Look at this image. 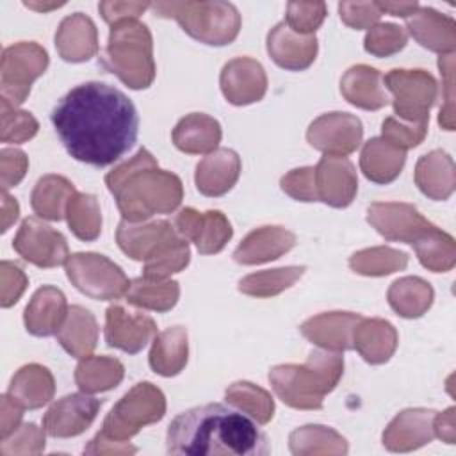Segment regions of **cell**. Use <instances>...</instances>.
Wrapping results in <instances>:
<instances>
[{"instance_id": "obj_43", "label": "cell", "mask_w": 456, "mask_h": 456, "mask_svg": "<svg viewBox=\"0 0 456 456\" xmlns=\"http://www.w3.org/2000/svg\"><path fill=\"white\" fill-rule=\"evenodd\" d=\"M66 219L69 230L80 240H94L102 232V212L93 194L75 192L68 203Z\"/></svg>"}, {"instance_id": "obj_38", "label": "cell", "mask_w": 456, "mask_h": 456, "mask_svg": "<svg viewBox=\"0 0 456 456\" xmlns=\"http://www.w3.org/2000/svg\"><path fill=\"white\" fill-rule=\"evenodd\" d=\"M388 305L401 317L415 319L424 315V312L433 303V289L428 281L417 276H406L395 280L388 289Z\"/></svg>"}, {"instance_id": "obj_47", "label": "cell", "mask_w": 456, "mask_h": 456, "mask_svg": "<svg viewBox=\"0 0 456 456\" xmlns=\"http://www.w3.org/2000/svg\"><path fill=\"white\" fill-rule=\"evenodd\" d=\"M37 121L30 112L2 103V142H25L37 134Z\"/></svg>"}, {"instance_id": "obj_17", "label": "cell", "mask_w": 456, "mask_h": 456, "mask_svg": "<svg viewBox=\"0 0 456 456\" xmlns=\"http://www.w3.org/2000/svg\"><path fill=\"white\" fill-rule=\"evenodd\" d=\"M102 401L89 394H69L53 403L43 417V429L55 438H71L84 433L96 419Z\"/></svg>"}, {"instance_id": "obj_57", "label": "cell", "mask_w": 456, "mask_h": 456, "mask_svg": "<svg viewBox=\"0 0 456 456\" xmlns=\"http://www.w3.org/2000/svg\"><path fill=\"white\" fill-rule=\"evenodd\" d=\"M86 454H135L137 447L130 445L125 440H114L102 433H98L87 447H84Z\"/></svg>"}, {"instance_id": "obj_22", "label": "cell", "mask_w": 456, "mask_h": 456, "mask_svg": "<svg viewBox=\"0 0 456 456\" xmlns=\"http://www.w3.org/2000/svg\"><path fill=\"white\" fill-rule=\"evenodd\" d=\"M362 315L351 312H330L315 315L301 324V333L312 344L328 351L353 349V331Z\"/></svg>"}, {"instance_id": "obj_56", "label": "cell", "mask_w": 456, "mask_h": 456, "mask_svg": "<svg viewBox=\"0 0 456 456\" xmlns=\"http://www.w3.org/2000/svg\"><path fill=\"white\" fill-rule=\"evenodd\" d=\"M148 7H151V4L148 2H102L98 5L103 20L110 25H116L125 20H135Z\"/></svg>"}, {"instance_id": "obj_53", "label": "cell", "mask_w": 456, "mask_h": 456, "mask_svg": "<svg viewBox=\"0 0 456 456\" xmlns=\"http://www.w3.org/2000/svg\"><path fill=\"white\" fill-rule=\"evenodd\" d=\"M0 166H2V189L7 191L21 182L25 171L28 167V160L21 150L4 148L0 151Z\"/></svg>"}, {"instance_id": "obj_62", "label": "cell", "mask_w": 456, "mask_h": 456, "mask_svg": "<svg viewBox=\"0 0 456 456\" xmlns=\"http://www.w3.org/2000/svg\"><path fill=\"white\" fill-rule=\"evenodd\" d=\"M61 5H64V4H52V5H46V4H43V5H39V4L25 2V7H28V9H36V11H48V9H57V7H61Z\"/></svg>"}, {"instance_id": "obj_20", "label": "cell", "mask_w": 456, "mask_h": 456, "mask_svg": "<svg viewBox=\"0 0 456 456\" xmlns=\"http://www.w3.org/2000/svg\"><path fill=\"white\" fill-rule=\"evenodd\" d=\"M267 53L280 68L301 71L315 61L317 37L315 34H297L281 21L267 34Z\"/></svg>"}, {"instance_id": "obj_26", "label": "cell", "mask_w": 456, "mask_h": 456, "mask_svg": "<svg viewBox=\"0 0 456 456\" xmlns=\"http://www.w3.org/2000/svg\"><path fill=\"white\" fill-rule=\"evenodd\" d=\"M55 46L59 55L68 62H84L98 52L96 27L82 12L64 18L55 34Z\"/></svg>"}, {"instance_id": "obj_15", "label": "cell", "mask_w": 456, "mask_h": 456, "mask_svg": "<svg viewBox=\"0 0 456 456\" xmlns=\"http://www.w3.org/2000/svg\"><path fill=\"white\" fill-rule=\"evenodd\" d=\"M175 228L185 240L194 242L196 249L201 255L219 253L233 235L232 224L223 212H198L191 207L178 212L175 219Z\"/></svg>"}, {"instance_id": "obj_10", "label": "cell", "mask_w": 456, "mask_h": 456, "mask_svg": "<svg viewBox=\"0 0 456 456\" xmlns=\"http://www.w3.org/2000/svg\"><path fill=\"white\" fill-rule=\"evenodd\" d=\"M48 68V53L37 43L21 41L2 52L0 73V96L2 103L11 107L21 105L32 82Z\"/></svg>"}, {"instance_id": "obj_6", "label": "cell", "mask_w": 456, "mask_h": 456, "mask_svg": "<svg viewBox=\"0 0 456 456\" xmlns=\"http://www.w3.org/2000/svg\"><path fill=\"white\" fill-rule=\"evenodd\" d=\"M102 64L130 89L150 87L155 78V61L148 27L137 20L112 25Z\"/></svg>"}, {"instance_id": "obj_18", "label": "cell", "mask_w": 456, "mask_h": 456, "mask_svg": "<svg viewBox=\"0 0 456 456\" xmlns=\"http://www.w3.org/2000/svg\"><path fill=\"white\" fill-rule=\"evenodd\" d=\"M157 335L155 321L144 314L110 305L105 312V342L128 354L139 353Z\"/></svg>"}, {"instance_id": "obj_60", "label": "cell", "mask_w": 456, "mask_h": 456, "mask_svg": "<svg viewBox=\"0 0 456 456\" xmlns=\"http://www.w3.org/2000/svg\"><path fill=\"white\" fill-rule=\"evenodd\" d=\"M20 216V205L14 198H11L7 194V191H4L2 194V232H7L9 226L12 223H16Z\"/></svg>"}, {"instance_id": "obj_50", "label": "cell", "mask_w": 456, "mask_h": 456, "mask_svg": "<svg viewBox=\"0 0 456 456\" xmlns=\"http://www.w3.org/2000/svg\"><path fill=\"white\" fill-rule=\"evenodd\" d=\"M326 16V4L314 2H290L287 5V20H283L294 32L310 36L314 34Z\"/></svg>"}, {"instance_id": "obj_32", "label": "cell", "mask_w": 456, "mask_h": 456, "mask_svg": "<svg viewBox=\"0 0 456 456\" xmlns=\"http://www.w3.org/2000/svg\"><path fill=\"white\" fill-rule=\"evenodd\" d=\"M55 335L57 342L68 354L75 358H86L96 347L98 324L89 310L73 305L68 308V315Z\"/></svg>"}, {"instance_id": "obj_42", "label": "cell", "mask_w": 456, "mask_h": 456, "mask_svg": "<svg viewBox=\"0 0 456 456\" xmlns=\"http://www.w3.org/2000/svg\"><path fill=\"white\" fill-rule=\"evenodd\" d=\"M305 271H306L305 265H289V267L253 273L244 276L239 281V290L242 294L255 296V297H271L292 287L303 276Z\"/></svg>"}, {"instance_id": "obj_2", "label": "cell", "mask_w": 456, "mask_h": 456, "mask_svg": "<svg viewBox=\"0 0 456 456\" xmlns=\"http://www.w3.org/2000/svg\"><path fill=\"white\" fill-rule=\"evenodd\" d=\"M167 452L187 456H264L269 444L256 422L221 403L176 415L166 435Z\"/></svg>"}, {"instance_id": "obj_44", "label": "cell", "mask_w": 456, "mask_h": 456, "mask_svg": "<svg viewBox=\"0 0 456 456\" xmlns=\"http://www.w3.org/2000/svg\"><path fill=\"white\" fill-rule=\"evenodd\" d=\"M226 401L237 410L249 415L256 424H267L274 415L273 397L249 381H237L224 392Z\"/></svg>"}, {"instance_id": "obj_58", "label": "cell", "mask_w": 456, "mask_h": 456, "mask_svg": "<svg viewBox=\"0 0 456 456\" xmlns=\"http://www.w3.org/2000/svg\"><path fill=\"white\" fill-rule=\"evenodd\" d=\"M21 415H23V408L18 403H14L7 394L2 395V406H0V438L2 440L20 428Z\"/></svg>"}, {"instance_id": "obj_13", "label": "cell", "mask_w": 456, "mask_h": 456, "mask_svg": "<svg viewBox=\"0 0 456 456\" xmlns=\"http://www.w3.org/2000/svg\"><path fill=\"white\" fill-rule=\"evenodd\" d=\"M362 121L349 112H328L308 126V142L326 155H349L362 142Z\"/></svg>"}, {"instance_id": "obj_36", "label": "cell", "mask_w": 456, "mask_h": 456, "mask_svg": "<svg viewBox=\"0 0 456 456\" xmlns=\"http://www.w3.org/2000/svg\"><path fill=\"white\" fill-rule=\"evenodd\" d=\"M75 192L77 191L73 183L64 176L46 175L37 180L30 196V203L39 217L61 221L62 217H66L68 203Z\"/></svg>"}, {"instance_id": "obj_16", "label": "cell", "mask_w": 456, "mask_h": 456, "mask_svg": "<svg viewBox=\"0 0 456 456\" xmlns=\"http://www.w3.org/2000/svg\"><path fill=\"white\" fill-rule=\"evenodd\" d=\"M317 201L335 208L353 203L358 191V178L353 162L344 155H324L314 167Z\"/></svg>"}, {"instance_id": "obj_34", "label": "cell", "mask_w": 456, "mask_h": 456, "mask_svg": "<svg viewBox=\"0 0 456 456\" xmlns=\"http://www.w3.org/2000/svg\"><path fill=\"white\" fill-rule=\"evenodd\" d=\"M406 160V151L392 146L383 137H374L363 144L360 155V167L374 183L394 182Z\"/></svg>"}, {"instance_id": "obj_37", "label": "cell", "mask_w": 456, "mask_h": 456, "mask_svg": "<svg viewBox=\"0 0 456 456\" xmlns=\"http://www.w3.org/2000/svg\"><path fill=\"white\" fill-rule=\"evenodd\" d=\"M123 363L110 356H86L75 369V383L86 394L107 392L121 383Z\"/></svg>"}, {"instance_id": "obj_51", "label": "cell", "mask_w": 456, "mask_h": 456, "mask_svg": "<svg viewBox=\"0 0 456 456\" xmlns=\"http://www.w3.org/2000/svg\"><path fill=\"white\" fill-rule=\"evenodd\" d=\"M281 191L297 201H317L314 167H299L287 173L281 182Z\"/></svg>"}, {"instance_id": "obj_14", "label": "cell", "mask_w": 456, "mask_h": 456, "mask_svg": "<svg viewBox=\"0 0 456 456\" xmlns=\"http://www.w3.org/2000/svg\"><path fill=\"white\" fill-rule=\"evenodd\" d=\"M367 221L387 240H399L411 246L435 226L408 203H372L367 208Z\"/></svg>"}, {"instance_id": "obj_41", "label": "cell", "mask_w": 456, "mask_h": 456, "mask_svg": "<svg viewBox=\"0 0 456 456\" xmlns=\"http://www.w3.org/2000/svg\"><path fill=\"white\" fill-rule=\"evenodd\" d=\"M413 248L419 262L433 273L451 271L456 262L454 239L436 226H433L422 239H419Z\"/></svg>"}, {"instance_id": "obj_11", "label": "cell", "mask_w": 456, "mask_h": 456, "mask_svg": "<svg viewBox=\"0 0 456 456\" xmlns=\"http://www.w3.org/2000/svg\"><path fill=\"white\" fill-rule=\"evenodd\" d=\"M383 84L394 94V112L408 123L429 121V109L436 100V82L424 69H392Z\"/></svg>"}, {"instance_id": "obj_31", "label": "cell", "mask_w": 456, "mask_h": 456, "mask_svg": "<svg viewBox=\"0 0 456 456\" xmlns=\"http://www.w3.org/2000/svg\"><path fill=\"white\" fill-rule=\"evenodd\" d=\"M410 34L428 50L452 53L456 46V25L451 18L438 14L433 9H420L408 18Z\"/></svg>"}, {"instance_id": "obj_46", "label": "cell", "mask_w": 456, "mask_h": 456, "mask_svg": "<svg viewBox=\"0 0 456 456\" xmlns=\"http://www.w3.org/2000/svg\"><path fill=\"white\" fill-rule=\"evenodd\" d=\"M406 45V32L394 23H379L369 28L365 36V52L376 57H388L403 50Z\"/></svg>"}, {"instance_id": "obj_59", "label": "cell", "mask_w": 456, "mask_h": 456, "mask_svg": "<svg viewBox=\"0 0 456 456\" xmlns=\"http://www.w3.org/2000/svg\"><path fill=\"white\" fill-rule=\"evenodd\" d=\"M433 433L445 444H454L456 440V422H454V408H447L444 413H435L433 419Z\"/></svg>"}, {"instance_id": "obj_48", "label": "cell", "mask_w": 456, "mask_h": 456, "mask_svg": "<svg viewBox=\"0 0 456 456\" xmlns=\"http://www.w3.org/2000/svg\"><path fill=\"white\" fill-rule=\"evenodd\" d=\"M428 123H408L397 118H387L381 125V137L399 150H410L422 142L428 132Z\"/></svg>"}, {"instance_id": "obj_49", "label": "cell", "mask_w": 456, "mask_h": 456, "mask_svg": "<svg viewBox=\"0 0 456 456\" xmlns=\"http://www.w3.org/2000/svg\"><path fill=\"white\" fill-rule=\"evenodd\" d=\"M45 429L36 424H21L14 433L2 440L0 454L14 456V454H39L45 451Z\"/></svg>"}, {"instance_id": "obj_30", "label": "cell", "mask_w": 456, "mask_h": 456, "mask_svg": "<svg viewBox=\"0 0 456 456\" xmlns=\"http://www.w3.org/2000/svg\"><path fill=\"white\" fill-rule=\"evenodd\" d=\"M221 141V125L217 119L203 114L192 112L182 118L173 128L175 146L189 155H203L217 150Z\"/></svg>"}, {"instance_id": "obj_24", "label": "cell", "mask_w": 456, "mask_h": 456, "mask_svg": "<svg viewBox=\"0 0 456 456\" xmlns=\"http://www.w3.org/2000/svg\"><path fill=\"white\" fill-rule=\"evenodd\" d=\"M240 175V159L233 150L217 148L196 166V187L201 194L217 198L232 191Z\"/></svg>"}, {"instance_id": "obj_45", "label": "cell", "mask_w": 456, "mask_h": 456, "mask_svg": "<svg viewBox=\"0 0 456 456\" xmlns=\"http://www.w3.org/2000/svg\"><path fill=\"white\" fill-rule=\"evenodd\" d=\"M408 265V255L392 248H370L354 253L349 260V267L363 276H385L401 271Z\"/></svg>"}, {"instance_id": "obj_61", "label": "cell", "mask_w": 456, "mask_h": 456, "mask_svg": "<svg viewBox=\"0 0 456 456\" xmlns=\"http://www.w3.org/2000/svg\"><path fill=\"white\" fill-rule=\"evenodd\" d=\"M376 5L381 11V14L390 12L392 16H401V18H408L419 9L417 2H399V4L397 2H378Z\"/></svg>"}, {"instance_id": "obj_40", "label": "cell", "mask_w": 456, "mask_h": 456, "mask_svg": "<svg viewBox=\"0 0 456 456\" xmlns=\"http://www.w3.org/2000/svg\"><path fill=\"white\" fill-rule=\"evenodd\" d=\"M292 454H346L347 442L335 429L326 426H303L290 433Z\"/></svg>"}, {"instance_id": "obj_54", "label": "cell", "mask_w": 456, "mask_h": 456, "mask_svg": "<svg viewBox=\"0 0 456 456\" xmlns=\"http://www.w3.org/2000/svg\"><path fill=\"white\" fill-rule=\"evenodd\" d=\"M27 283L28 280L18 265L11 262H2V306L9 308L18 303Z\"/></svg>"}, {"instance_id": "obj_25", "label": "cell", "mask_w": 456, "mask_h": 456, "mask_svg": "<svg viewBox=\"0 0 456 456\" xmlns=\"http://www.w3.org/2000/svg\"><path fill=\"white\" fill-rule=\"evenodd\" d=\"M68 308L66 297L59 289L52 285L41 287L36 290L23 314L27 331L34 337L55 335L68 315Z\"/></svg>"}, {"instance_id": "obj_1", "label": "cell", "mask_w": 456, "mask_h": 456, "mask_svg": "<svg viewBox=\"0 0 456 456\" xmlns=\"http://www.w3.org/2000/svg\"><path fill=\"white\" fill-rule=\"evenodd\" d=\"M50 119L66 151L94 167L119 160L139 134V116L130 98L103 82H86L68 91Z\"/></svg>"}, {"instance_id": "obj_12", "label": "cell", "mask_w": 456, "mask_h": 456, "mask_svg": "<svg viewBox=\"0 0 456 456\" xmlns=\"http://www.w3.org/2000/svg\"><path fill=\"white\" fill-rule=\"evenodd\" d=\"M12 248L23 260L37 267H57L69 258L64 235L37 217L23 219Z\"/></svg>"}, {"instance_id": "obj_9", "label": "cell", "mask_w": 456, "mask_h": 456, "mask_svg": "<svg viewBox=\"0 0 456 456\" xmlns=\"http://www.w3.org/2000/svg\"><path fill=\"white\" fill-rule=\"evenodd\" d=\"M66 276L84 296L100 301L126 294L130 281L118 264L98 253H75L66 260Z\"/></svg>"}, {"instance_id": "obj_4", "label": "cell", "mask_w": 456, "mask_h": 456, "mask_svg": "<svg viewBox=\"0 0 456 456\" xmlns=\"http://www.w3.org/2000/svg\"><path fill=\"white\" fill-rule=\"evenodd\" d=\"M116 240L125 255L144 262L142 276L151 280H166L185 269L191 260L187 240L166 219L142 224L123 219Z\"/></svg>"}, {"instance_id": "obj_27", "label": "cell", "mask_w": 456, "mask_h": 456, "mask_svg": "<svg viewBox=\"0 0 456 456\" xmlns=\"http://www.w3.org/2000/svg\"><path fill=\"white\" fill-rule=\"evenodd\" d=\"M340 93L351 105L365 110H378L388 103L383 75L365 64L353 66L344 73Z\"/></svg>"}, {"instance_id": "obj_3", "label": "cell", "mask_w": 456, "mask_h": 456, "mask_svg": "<svg viewBox=\"0 0 456 456\" xmlns=\"http://www.w3.org/2000/svg\"><path fill=\"white\" fill-rule=\"evenodd\" d=\"M105 183L114 194L123 219L130 223L146 221L153 214H169L183 198L182 180L160 169L146 148L116 166L105 176Z\"/></svg>"}, {"instance_id": "obj_55", "label": "cell", "mask_w": 456, "mask_h": 456, "mask_svg": "<svg viewBox=\"0 0 456 456\" xmlns=\"http://www.w3.org/2000/svg\"><path fill=\"white\" fill-rule=\"evenodd\" d=\"M438 68L444 78V89H445V105L440 109L438 123L444 130H454V116H452V68H454V59L452 53H445L444 57L440 55L438 59Z\"/></svg>"}, {"instance_id": "obj_19", "label": "cell", "mask_w": 456, "mask_h": 456, "mask_svg": "<svg viewBox=\"0 0 456 456\" xmlns=\"http://www.w3.org/2000/svg\"><path fill=\"white\" fill-rule=\"evenodd\" d=\"M219 84L224 98L233 105L260 102L267 91V77L262 64L249 57H237L226 62Z\"/></svg>"}, {"instance_id": "obj_21", "label": "cell", "mask_w": 456, "mask_h": 456, "mask_svg": "<svg viewBox=\"0 0 456 456\" xmlns=\"http://www.w3.org/2000/svg\"><path fill=\"white\" fill-rule=\"evenodd\" d=\"M433 410L410 408L401 411L385 429L383 445L392 452H408L429 444L433 433Z\"/></svg>"}, {"instance_id": "obj_52", "label": "cell", "mask_w": 456, "mask_h": 456, "mask_svg": "<svg viewBox=\"0 0 456 456\" xmlns=\"http://www.w3.org/2000/svg\"><path fill=\"white\" fill-rule=\"evenodd\" d=\"M340 18L353 28H370L381 16V11L374 2H342L338 4Z\"/></svg>"}, {"instance_id": "obj_33", "label": "cell", "mask_w": 456, "mask_h": 456, "mask_svg": "<svg viewBox=\"0 0 456 456\" xmlns=\"http://www.w3.org/2000/svg\"><path fill=\"white\" fill-rule=\"evenodd\" d=\"M415 183L431 200L444 201L454 191V162L442 151L435 150L419 159L415 166Z\"/></svg>"}, {"instance_id": "obj_29", "label": "cell", "mask_w": 456, "mask_h": 456, "mask_svg": "<svg viewBox=\"0 0 456 456\" xmlns=\"http://www.w3.org/2000/svg\"><path fill=\"white\" fill-rule=\"evenodd\" d=\"M55 383L52 372L37 363L23 365L11 379L7 395L23 410H37L53 397Z\"/></svg>"}, {"instance_id": "obj_8", "label": "cell", "mask_w": 456, "mask_h": 456, "mask_svg": "<svg viewBox=\"0 0 456 456\" xmlns=\"http://www.w3.org/2000/svg\"><path fill=\"white\" fill-rule=\"evenodd\" d=\"M166 413L164 394L151 383H137L125 394L103 420L102 435L114 440H128L144 426L159 422Z\"/></svg>"}, {"instance_id": "obj_5", "label": "cell", "mask_w": 456, "mask_h": 456, "mask_svg": "<svg viewBox=\"0 0 456 456\" xmlns=\"http://www.w3.org/2000/svg\"><path fill=\"white\" fill-rule=\"evenodd\" d=\"M344 360L337 351H312L303 365H276L269 370V381L276 395L296 410L322 408L324 395L330 394L342 378Z\"/></svg>"}, {"instance_id": "obj_23", "label": "cell", "mask_w": 456, "mask_h": 456, "mask_svg": "<svg viewBox=\"0 0 456 456\" xmlns=\"http://www.w3.org/2000/svg\"><path fill=\"white\" fill-rule=\"evenodd\" d=\"M296 235L281 226H262L244 237L233 251V260L242 265H256L280 258L292 249Z\"/></svg>"}, {"instance_id": "obj_28", "label": "cell", "mask_w": 456, "mask_h": 456, "mask_svg": "<svg viewBox=\"0 0 456 456\" xmlns=\"http://www.w3.org/2000/svg\"><path fill=\"white\" fill-rule=\"evenodd\" d=\"M397 347V331L385 319H360L353 331V349L367 363L379 365L392 358Z\"/></svg>"}, {"instance_id": "obj_7", "label": "cell", "mask_w": 456, "mask_h": 456, "mask_svg": "<svg viewBox=\"0 0 456 456\" xmlns=\"http://www.w3.org/2000/svg\"><path fill=\"white\" fill-rule=\"evenodd\" d=\"M151 7L162 18H175L191 37L205 45H228L240 30V16L228 2H157Z\"/></svg>"}, {"instance_id": "obj_39", "label": "cell", "mask_w": 456, "mask_h": 456, "mask_svg": "<svg viewBox=\"0 0 456 456\" xmlns=\"http://www.w3.org/2000/svg\"><path fill=\"white\" fill-rule=\"evenodd\" d=\"M180 296V287L173 280H151V278H135L130 281V287L125 294L126 301L137 308L167 312L171 310Z\"/></svg>"}, {"instance_id": "obj_35", "label": "cell", "mask_w": 456, "mask_h": 456, "mask_svg": "<svg viewBox=\"0 0 456 456\" xmlns=\"http://www.w3.org/2000/svg\"><path fill=\"white\" fill-rule=\"evenodd\" d=\"M187 331L182 326L167 328L155 335L150 351V367L153 372L171 378L182 372L187 363Z\"/></svg>"}]
</instances>
